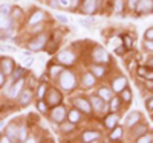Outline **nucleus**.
Here are the masks:
<instances>
[{
    "mask_svg": "<svg viewBox=\"0 0 153 143\" xmlns=\"http://www.w3.org/2000/svg\"><path fill=\"white\" fill-rule=\"evenodd\" d=\"M60 82H61V87L65 90H72L74 85H75V76L71 72H63L61 78H60Z\"/></svg>",
    "mask_w": 153,
    "mask_h": 143,
    "instance_id": "obj_1",
    "label": "nucleus"
},
{
    "mask_svg": "<svg viewBox=\"0 0 153 143\" xmlns=\"http://www.w3.org/2000/svg\"><path fill=\"white\" fill-rule=\"evenodd\" d=\"M45 44H46V37L45 35H38L35 40H32L29 43V49L31 50H40V49H43Z\"/></svg>",
    "mask_w": 153,
    "mask_h": 143,
    "instance_id": "obj_2",
    "label": "nucleus"
},
{
    "mask_svg": "<svg viewBox=\"0 0 153 143\" xmlns=\"http://www.w3.org/2000/svg\"><path fill=\"white\" fill-rule=\"evenodd\" d=\"M94 59L95 61H100V62H106L107 61V54H106V50L103 47H97L94 50Z\"/></svg>",
    "mask_w": 153,
    "mask_h": 143,
    "instance_id": "obj_3",
    "label": "nucleus"
},
{
    "mask_svg": "<svg viewBox=\"0 0 153 143\" xmlns=\"http://www.w3.org/2000/svg\"><path fill=\"white\" fill-rule=\"evenodd\" d=\"M153 9V5H152V0H139V3H138V8L136 11L141 14V12H149Z\"/></svg>",
    "mask_w": 153,
    "mask_h": 143,
    "instance_id": "obj_4",
    "label": "nucleus"
},
{
    "mask_svg": "<svg viewBox=\"0 0 153 143\" xmlns=\"http://www.w3.org/2000/svg\"><path fill=\"white\" fill-rule=\"evenodd\" d=\"M60 100H61V95L57 92V90H51L49 96H48V103H51V105H57V103H60Z\"/></svg>",
    "mask_w": 153,
    "mask_h": 143,
    "instance_id": "obj_5",
    "label": "nucleus"
},
{
    "mask_svg": "<svg viewBox=\"0 0 153 143\" xmlns=\"http://www.w3.org/2000/svg\"><path fill=\"white\" fill-rule=\"evenodd\" d=\"M95 9H97V0H86L83 5V11L86 14H92V12H95Z\"/></svg>",
    "mask_w": 153,
    "mask_h": 143,
    "instance_id": "obj_6",
    "label": "nucleus"
},
{
    "mask_svg": "<svg viewBox=\"0 0 153 143\" xmlns=\"http://www.w3.org/2000/svg\"><path fill=\"white\" fill-rule=\"evenodd\" d=\"M58 59L63 64H72L74 59H75V56H74V54H71V52H61V54L58 55Z\"/></svg>",
    "mask_w": 153,
    "mask_h": 143,
    "instance_id": "obj_7",
    "label": "nucleus"
},
{
    "mask_svg": "<svg viewBox=\"0 0 153 143\" xmlns=\"http://www.w3.org/2000/svg\"><path fill=\"white\" fill-rule=\"evenodd\" d=\"M52 119L55 122H61L63 119H65V108L63 107H57L52 110Z\"/></svg>",
    "mask_w": 153,
    "mask_h": 143,
    "instance_id": "obj_8",
    "label": "nucleus"
},
{
    "mask_svg": "<svg viewBox=\"0 0 153 143\" xmlns=\"http://www.w3.org/2000/svg\"><path fill=\"white\" fill-rule=\"evenodd\" d=\"M126 84H127V81H126V78H117V79L113 81V90L115 92H123L124 90V87H126Z\"/></svg>",
    "mask_w": 153,
    "mask_h": 143,
    "instance_id": "obj_9",
    "label": "nucleus"
},
{
    "mask_svg": "<svg viewBox=\"0 0 153 143\" xmlns=\"http://www.w3.org/2000/svg\"><path fill=\"white\" fill-rule=\"evenodd\" d=\"M92 105H94V108H95L97 111H103V110L106 108L103 98H92Z\"/></svg>",
    "mask_w": 153,
    "mask_h": 143,
    "instance_id": "obj_10",
    "label": "nucleus"
},
{
    "mask_svg": "<svg viewBox=\"0 0 153 143\" xmlns=\"http://www.w3.org/2000/svg\"><path fill=\"white\" fill-rule=\"evenodd\" d=\"M0 28L2 29H9L11 31V17H8L6 14L0 15Z\"/></svg>",
    "mask_w": 153,
    "mask_h": 143,
    "instance_id": "obj_11",
    "label": "nucleus"
},
{
    "mask_svg": "<svg viewBox=\"0 0 153 143\" xmlns=\"http://www.w3.org/2000/svg\"><path fill=\"white\" fill-rule=\"evenodd\" d=\"M31 98H32L31 90H23V93L20 96V103H22V105H26V103L31 102Z\"/></svg>",
    "mask_w": 153,
    "mask_h": 143,
    "instance_id": "obj_12",
    "label": "nucleus"
},
{
    "mask_svg": "<svg viewBox=\"0 0 153 143\" xmlns=\"http://www.w3.org/2000/svg\"><path fill=\"white\" fill-rule=\"evenodd\" d=\"M75 105L78 107L80 110L86 111V113H89V111H91V105H89V103H87L84 99H76V100H75Z\"/></svg>",
    "mask_w": 153,
    "mask_h": 143,
    "instance_id": "obj_13",
    "label": "nucleus"
},
{
    "mask_svg": "<svg viewBox=\"0 0 153 143\" xmlns=\"http://www.w3.org/2000/svg\"><path fill=\"white\" fill-rule=\"evenodd\" d=\"M117 122H118V116L117 114H110L106 117V126L107 128H113L117 126Z\"/></svg>",
    "mask_w": 153,
    "mask_h": 143,
    "instance_id": "obj_14",
    "label": "nucleus"
},
{
    "mask_svg": "<svg viewBox=\"0 0 153 143\" xmlns=\"http://www.w3.org/2000/svg\"><path fill=\"white\" fill-rule=\"evenodd\" d=\"M43 17H45V14H43L42 11L34 12V15L29 18V24H35V23H38V21H42V20H43Z\"/></svg>",
    "mask_w": 153,
    "mask_h": 143,
    "instance_id": "obj_15",
    "label": "nucleus"
},
{
    "mask_svg": "<svg viewBox=\"0 0 153 143\" xmlns=\"http://www.w3.org/2000/svg\"><path fill=\"white\" fill-rule=\"evenodd\" d=\"M2 66H3V72L6 73V75H9L11 72H12V59H9V58H6V59H3L2 61Z\"/></svg>",
    "mask_w": 153,
    "mask_h": 143,
    "instance_id": "obj_16",
    "label": "nucleus"
},
{
    "mask_svg": "<svg viewBox=\"0 0 153 143\" xmlns=\"http://www.w3.org/2000/svg\"><path fill=\"white\" fill-rule=\"evenodd\" d=\"M83 84H84L86 87H92V85L95 84V76L91 75V73L84 75V78H83Z\"/></svg>",
    "mask_w": 153,
    "mask_h": 143,
    "instance_id": "obj_17",
    "label": "nucleus"
},
{
    "mask_svg": "<svg viewBox=\"0 0 153 143\" xmlns=\"http://www.w3.org/2000/svg\"><path fill=\"white\" fill-rule=\"evenodd\" d=\"M98 139V133H92V131H87L83 134V140L84 142H94Z\"/></svg>",
    "mask_w": 153,
    "mask_h": 143,
    "instance_id": "obj_18",
    "label": "nucleus"
},
{
    "mask_svg": "<svg viewBox=\"0 0 153 143\" xmlns=\"http://www.w3.org/2000/svg\"><path fill=\"white\" fill-rule=\"evenodd\" d=\"M138 119H139V114H138V113H132L129 117L126 119V125H127V126H132L135 122H138Z\"/></svg>",
    "mask_w": 153,
    "mask_h": 143,
    "instance_id": "obj_19",
    "label": "nucleus"
},
{
    "mask_svg": "<svg viewBox=\"0 0 153 143\" xmlns=\"http://www.w3.org/2000/svg\"><path fill=\"white\" fill-rule=\"evenodd\" d=\"M22 85H23V79H20L14 87H12V88H11V92H9L8 95H9V96H17V93H19V90L22 88Z\"/></svg>",
    "mask_w": 153,
    "mask_h": 143,
    "instance_id": "obj_20",
    "label": "nucleus"
},
{
    "mask_svg": "<svg viewBox=\"0 0 153 143\" xmlns=\"http://www.w3.org/2000/svg\"><path fill=\"white\" fill-rule=\"evenodd\" d=\"M100 98H103L104 100H109L110 98H112V95H110V92H109V90L107 88H100Z\"/></svg>",
    "mask_w": 153,
    "mask_h": 143,
    "instance_id": "obj_21",
    "label": "nucleus"
},
{
    "mask_svg": "<svg viewBox=\"0 0 153 143\" xmlns=\"http://www.w3.org/2000/svg\"><path fill=\"white\" fill-rule=\"evenodd\" d=\"M69 120H71V122H76V120H80V113L76 111V110L71 111V113H69Z\"/></svg>",
    "mask_w": 153,
    "mask_h": 143,
    "instance_id": "obj_22",
    "label": "nucleus"
},
{
    "mask_svg": "<svg viewBox=\"0 0 153 143\" xmlns=\"http://www.w3.org/2000/svg\"><path fill=\"white\" fill-rule=\"evenodd\" d=\"M121 134H123V129L118 126V128H117V129H115V131L110 134V139H112V140H117V139H120V137H121Z\"/></svg>",
    "mask_w": 153,
    "mask_h": 143,
    "instance_id": "obj_23",
    "label": "nucleus"
},
{
    "mask_svg": "<svg viewBox=\"0 0 153 143\" xmlns=\"http://www.w3.org/2000/svg\"><path fill=\"white\" fill-rule=\"evenodd\" d=\"M115 11L117 12L123 11V0H117V2H115Z\"/></svg>",
    "mask_w": 153,
    "mask_h": 143,
    "instance_id": "obj_24",
    "label": "nucleus"
},
{
    "mask_svg": "<svg viewBox=\"0 0 153 143\" xmlns=\"http://www.w3.org/2000/svg\"><path fill=\"white\" fill-rule=\"evenodd\" d=\"M138 142L141 143V142H153V136H143V137H139Z\"/></svg>",
    "mask_w": 153,
    "mask_h": 143,
    "instance_id": "obj_25",
    "label": "nucleus"
},
{
    "mask_svg": "<svg viewBox=\"0 0 153 143\" xmlns=\"http://www.w3.org/2000/svg\"><path fill=\"white\" fill-rule=\"evenodd\" d=\"M123 92H124V93H123V98H124L126 100H130V99H132V95H130L129 90H123Z\"/></svg>",
    "mask_w": 153,
    "mask_h": 143,
    "instance_id": "obj_26",
    "label": "nucleus"
},
{
    "mask_svg": "<svg viewBox=\"0 0 153 143\" xmlns=\"http://www.w3.org/2000/svg\"><path fill=\"white\" fill-rule=\"evenodd\" d=\"M19 137H20V140H25V139H26V128H22V129H20Z\"/></svg>",
    "mask_w": 153,
    "mask_h": 143,
    "instance_id": "obj_27",
    "label": "nucleus"
},
{
    "mask_svg": "<svg viewBox=\"0 0 153 143\" xmlns=\"http://www.w3.org/2000/svg\"><path fill=\"white\" fill-rule=\"evenodd\" d=\"M92 70H94V73H95L97 76H101V75H103V73H104V70H103V69H101V67H94Z\"/></svg>",
    "mask_w": 153,
    "mask_h": 143,
    "instance_id": "obj_28",
    "label": "nucleus"
},
{
    "mask_svg": "<svg viewBox=\"0 0 153 143\" xmlns=\"http://www.w3.org/2000/svg\"><path fill=\"white\" fill-rule=\"evenodd\" d=\"M58 2H60V6L61 8H68L71 5V0H58Z\"/></svg>",
    "mask_w": 153,
    "mask_h": 143,
    "instance_id": "obj_29",
    "label": "nucleus"
},
{
    "mask_svg": "<svg viewBox=\"0 0 153 143\" xmlns=\"http://www.w3.org/2000/svg\"><path fill=\"white\" fill-rule=\"evenodd\" d=\"M25 73L23 69H16V73H14V79H19V76H22Z\"/></svg>",
    "mask_w": 153,
    "mask_h": 143,
    "instance_id": "obj_30",
    "label": "nucleus"
},
{
    "mask_svg": "<svg viewBox=\"0 0 153 143\" xmlns=\"http://www.w3.org/2000/svg\"><path fill=\"white\" fill-rule=\"evenodd\" d=\"M20 15H22V11H20V9H17V8L12 9V17H14V18H17V17H20Z\"/></svg>",
    "mask_w": 153,
    "mask_h": 143,
    "instance_id": "obj_31",
    "label": "nucleus"
},
{
    "mask_svg": "<svg viewBox=\"0 0 153 143\" xmlns=\"http://www.w3.org/2000/svg\"><path fill=\"white\" fill-rule=\"evenodd\" d=\"M55 17H57V20H58V21H61V23H68V18H66L65 15H61V14H57Z\"/></svg>",
    "mask_w": 153,
    "mask_h": 143,
    "instance_id": "obj_32",
    "label": "nucleus"
},
{
    "mask_svg": "<svg viewBox=\"0 0 153 143\" xmlns=\"http://www.w3.org/2000/svg\"><path fill=\"white\" fill-rule=\"evenodd\" d=\"M60 72H61V67H52V69H51V75H52V76H55Z\"/></svg>",
    "mask_w": 153,
    "mask_h": 143,
    "instance_id": "obj_33",
    "label": "nucleus"
},
{
    "mask_svg": "<svg viewBox=\"0 0 153 143\" xmlns=\"http://www.w3.org/2000/svg\"><path fill=\"white\" fill-rule=\"evenodd\" d=\"M118 107H120V100L118 99H113L112 100V110H117Z\"/></svg>",
    "mask_w": 153,
    "mask_h": 143,
    "instance_id": "obj_34",
    "label": "nucleus"
},
{
    "mask_svg": "<svg viewBox=\"0 0 153 143\" xmlns=\"http://www.w3.org/2000/svg\"><path fill=\"white\" fill-rule=\"evenodd\" d=\"M46 93V85L43 84V85H40V92H38V96L40 98H43V95Z\"/></svg>",
    "mask_w": 153,
    "mask_h": 143,
    "instance_id": "obj_35",
    "label": "nucleus"
},
{
    "mask_svg": "<svg viewBox=\"0 0 153 143\" xmlns=\"http://www.w3.org/2000/svg\"><path fill=\"white\" fill-rule=\"evenodd\" d=\"M72 129H74V125H72V123L63 125V131H72Z\"/></svg>",
    "mask_w": 153,
    "mask_h": 143,
    "instance_id": "obj_36",
    "label": "nucleus"
},
{
    "mask_svg": "<svg viewBox=\"0 0 153 143\" xmlns=\"http://www.w3.org/2000/svg\"><path fill=\"white\" fill-rule=\"evenodd\" d=\"M146 38H147V40H152V38H153V28L146 32Z\"/></svg>",
    "mask_w": 153,
    "mask_h": 143,
    "instance_id": "obj_37",
    "label": "nucleus"
},
{
    "mask_svg": "<svg viewBox=\"0 0 153 143\" xmlns=\"http://www.w3.org/2000/svg\"><path fill=\"white\" fill-rule=\"evenodd\" d=\"M124 41H126V46H127V47H132V38L126 37V38H124Z\"/></svg>",
    "mask_w": 153,
    "mask_h": 143,
    "instance_id": "obj_38",
    "label": "nucleus"
},
{
    "mask_svg": "<svg viewBox=\"0 0 153 143\" xmlns=\"http://www.w3.org/2000/svg\"><path fill=\"white\" fill-rule=\"evenodd\" d=\"M38 110H40V111H46V105H45V103L43 102H38Z\"/></svg>",
    "mask_w": 153,
    "mask_h": 143,
    "instance_id": "obj_39",
    "label": "nucleus"
},
{
    "mask_svg": "<svg viewBox=\"0 0 153 143\" xmlns=\"http://www.w3.org/2000/svg\"><path fill=\"white\" fill-rule=\"evenodd\" d=\"M147 108H149V110H153V98L149 99V102H147Z\"/></svg>",
    "mask_w": 153,
    "mask_h": 143,
    "instance_id": "obj_40",
    "label": "nucleus"
},
{
    "mask_svg": "<svg viewBox=\"0 0 153 143\" xmlns=\"http://www.w3.org/2000/svg\"><path fill=\"white\" fill-rule=\"evenodd\" d=\"M138 2H139V0H129V6H130V8H135Z\"/></svg>",
    "mask_w": 153,
    "mask_h": 143,
    "instance_id": "obj_41",
    "label": "nucleus"
},
{
    "mask_svg": "<svg viewBox=\"0 0 153 143\" xmlns=\"http://www.w3.org/2000/svg\"><path fill=\"white\" fill-rule=\"evenodd\" d=\"M115 52H117L118 55H123V52H124V47H118V49H115Z\"/></svg>",
    "mask_w": 153,
    "mask_h": 143,
    "instance_id": "obj_42",
    "label": "nucleus"
},
{
    "mask_svg": "<svg viewBox=\"0 0 153 143\" xmlns=\"http://www.w3.org/2000/svg\"><path fill=\"white\" fill-rule=\"evenodd\" d=\"M32 62H34V58H32V56H31V59L28 58L26 61H25V64H26V66H31V64H32Z\"/></svg>",
    "mask_w": 153,
    "mask_h": 143,
    "instance_id": "obj_43",
    "label": "nucleus"
},
{
    "mask_svg": "<svg viewBox=\"0 0 153 143\" xmlns=\"http://www.w3.org/2000/svg\"><path fill=\"white\" fill-rule=\"evenodd\" d=\"M147 47H149V49H153V43H152V41H147Z\"/></svg>",
    "mask_w": 153,
    "mask_h": 143,
    "instance_id": "obj_44",
    "label": "nucleus"
},
{
    "mask_svg": "<svg viewBox=\"0 0 153 143\" xmlns=\"http://www.w3.org/2000/svg\"><path fill=\"white\" fill-rule=\"evenodd\" d=\"M3 84V75H2V72H0V85Z\"/></svg>",
    "mask_w": 153,
    "mask_h": 143,
    "instance_id": "obj_45",
    "label": "nucleus"
},
{
    "mask_svg": "<svg viewBox=\"0 0 153 143\" xmlns=\"http://www.w3.org/2000/svg\"><path fill=\"white\" fill-rule=\"evenodd\" d=\"M3 128V123H0V129H2Z\"/></svg>",
    "mask_w": 153,
    "mask_h": 143,
    "instance_id": "obj_46",
    "label": "nucleus"
}]
</instances>
